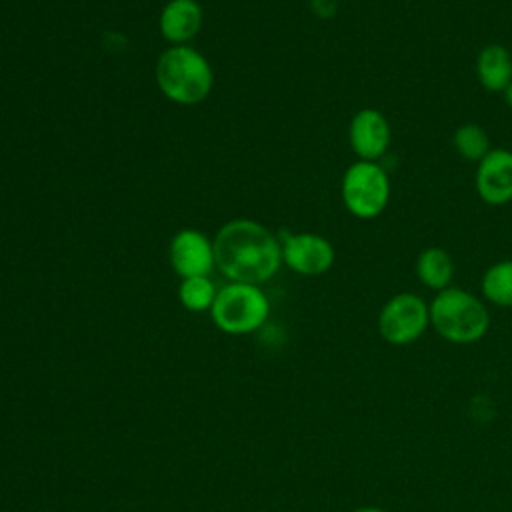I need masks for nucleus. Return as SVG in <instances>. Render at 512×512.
<instances>
[{
	"instance_id": "obj_1",
	"label": "nucleus",
	"mask_w": 512,
	"mask_h": 512,
	"mask_svg": "<svg viewBox=\"0 0 512 512\" xmlns=\"http://www.w3.org/2000/svg\"><path fill=\"white\" fill-rule=\"evenodd\" d=\"M212 246L222 274L242 284L256 286L270 280L282 262L280 240L266 226L246 218L224 224Z\"/></svg>"
},
{
	"instance_id": "obj_14",
	"label": "nucleus",
	"mask_w": 512,
	"mask_h": 512,
	"mask_svg": "<svg viewBox=\"0 0 512 512\" xmlns=\"http://www.w3.org/2000/svg\"><path fill=\"white\" fill-rule=\"evenodd\" d=\"M482 300L498 308H512V260L490 264L480 280Z\"/></svg>"
},
{
	"instance_id": "obj_2",
	"label": "nucleus",
	"mask_w": 512,
	"mask_h": 512,
	"mask_svg": "<svg viewBox=\"0 0 512 512\" xmlns=\"http://www.w3.org/2000/svg\"><path fill=\"white\" fill-rule=\"evenodd\" d=\"M430 328L450 344H474L490 328L486 302L470 290L448 286L428 302Z\"/></svg>"
},
{
	"instance_id": "obj_19",
	"label": "nucleus",
	"mask_w": 512,
	"mask_h": 512,
	"mask_svg": "<svg viewBox=\"0 0 512 512\" xmlns=\"http://www.w3.org/2000/svg\"><path fill=\"white\" fill-rule=\"evenodd\" d=\"M502 96H504V102L512 108V82L506 86V90L502 92Z\"/></svg>"
},
{
	"instance_id": "obj_13",
	"label": "nucleus",
	"mask_w": 512,
	"mask_h": 512,
	"mask_svg": "<svg viewBox=\"0 0 512 512\" xmlns=\"http://www.w3.org/2000/svg\"><path fill=\"white\" fill-rule=\"evenodd\" d=\"M414 272L422 286H426L428 290L440 292V290L452 286L454 260L448 254V250H444L440 246H428L416 256Z\"/></svg>"
},
{
	"instance_id": "obj_6",
	"label": "nucleus",
	"mask_w": 512,
	"mask_h": 512,
	"mask_svg": "<svg viewBox=\"0 0 512 512\" xmlns=\"http://www.w3.org/2000/svg\"><path fill=\"white\" fill-rule=\"evenodd\" d=\"M376 326L380 338L392 346L414 344L430 328L428 302L416 292H398L382 304Z\"/></svg>"
},
{
	"instance_id": "obj_18",
	"label": "nucleus",
	"mask_w": 512,
	"mask_h": 512,
	"mask_svg": "<svg viewBox=\"0 0 512 512\" xmlns=\"http://www.w3.org/2000/svg\"><path fill=\"white\" fill-rule=\"evenodd\" d=\"M352 512H390V510L380 508V506H360V508H354Z\"/></svg>"
},
{
	"instance_id": "obj_11",
	"label": "nucleus",
	"mask_w": 512,
	"mask_h": 512,
	"mask_svg": "<svg viewBox=\"0 0 512 512\" xmlns=\"http://www.w3.org/2000/svg\"><path fill=\"white\" fill-rule=\"evenodd\" d=\"M202 26V8L196 0H170L160 14V32L166 40L184 44Z\"/></svg>"
},
{
	"instance_id": "obj_5",
	"label": "nucleus",
	"mask_w": 512,
	"mask_h": 512,
	"mask_svg": "<svg viewBox=\"0 0 512 512\" xmlns=\"http://www.w3.org/2000/svg\"><path fill=\"white\" fill-rule=\"evenodd\" d=\"M212 320L230 334H244L260 328L268 318V298L254 284L232 282L216 292Z\"/></svg>"
},
{
	"instance_id": "obj_3",
	"label": "nucleus",
	"mask_w": 512,
	"mask_h": 512,
	"mask_svg": "<svg viewBox=\"0 0 512 512\" xmlns=\"http://www.w3.org/2000/svg\"><path fill=\"white\" fill-rule=\"evenodd\" d=\"M156 82L172 102L198 104L210 94L214 76L208 60L198 50L178 44L160 54Z\"/></svg>"
},
{
	"instance_id": "obj_4",
	"label": "nucleus",
	"mask_w": 512,
	"mask_h": 512,
	"mask_svg": "<svg viewBox=\"0 0 512 512\" xmlns=\"http://www.w3.org/2000/svg\"><path fill=\"white\" fill-rule=\"evenodd\" d=\"M390 192L392 186L388 172L380 162L368 160L352 162L346 168L340 184L346 210L360 220L378 218L390 202Z\"/></svg>"
},
{
	"instance_id": "obj_12",
	"label": "nucleus",
	"mask_w": 512,
	"mask_h": 512,
	"mask_svg": "<svg viewBox=\"0 0 512 512\" xmlns=\"http://www.w3.org/2000/svg\"><path fill=\"white\" fill-rule=\"evenodd\" d=\"M476 78L488 92H504L512 82V54L502 44H486L476 56Z\"/></svg>"
},
{
	"instance_id": "obj_7",
	"label": "nucleus",
	"mask_w": 512,
	"mask_h": 512,
	"mask_svg": "<svg viewBox=\"0 0 512 512\" xmlns=\"http://www.w3.org/2000/svg\"><path fill=\"white\" fill-rule=\"evenodd\" d=\"M282 262L298 274L318 276L332 268L336 260L334 246L320 234L298 232L282 234Z\"/></svg>"
},
{
	"instance_id": "obj_10",
	"label": "nucleus",
	"mask_w": 512,
	"mask_h": 512,
	"mask_svg": "<svg viewBox=\"0 0 512 512\" xmlns=\"http://www.w3.org/2000/svg\"><path fill=\"white\" fill-rule=\"evenodd\" d=\"M170 262L182 278L206 276L216 264L214 246L202 232L184 228L170 242Z\"/></svg>"
},
{
	"instance_id": "obj_16",
	"label": "nucleus",
	"mask_w": 512,
	"mask_h": 512,
	"mask_svg": "<svg viewBox=\"0 0 512 512\" xmlns=\"http://www.w3.org/2000/svg\"><path fill=\"white\" fill-rule=\"evenodd\" d=\"M178 296L180 302L194 312L212 308L214 298H216V288L214 284L206 278V276H192V278H184L180 288H178Z\"/></svg>"
},
{
	"instance_id": "obj_8",
	"label": "nucleus",
	"mask_w": 512,
	"mask_h": 512,
	"mask_svg": "<svg viewBox=\"0 0 512 512\" xmlns=\"http://www.w3.org/2000/svg\"><path fill=\"white\" fill-rule=\"evenodd\" d=\"M476 194L490 206L512 202V150L496 146L478 164L474 172Z\"/></svg>"
},
{
	"instance_id": "obj_15",
	"label": "nucleus",
	"mask_w": 512,
	"mask_h": 512,
	"mask_svg": "<svg viewBox=\"0 0 512 512\" xmlns=\"http://www.w3.org/2000/svg\"><path fill=\"white\" fill-rule=\"evenodd\" d=\"M452 146L462 160L478 164L494 146L488 132L476 122L460 124L452 134Z\"/></svg>"
},
{
	"instance_id": "obj_17",
	"label": "nucleus",
	"mask_w": 512,
	"mask_h": 512,
	"mask_svg": "<svg viewBox=\"0 0 512 512\" xmlns=\"http://www.w3.org/2000/svg\"><path fill=\"white\" fill-rule=\"evenodd\" d=\"M308 4L318 18H332L338 10V0H308Z\"/></svg>"
},
{
	"instance_id": "obj_9",
	"label": "nucleus",
	"mask_w": 512,
	"mask_h": 512,
	"mask_svg": "<svg viewBox=\"0 0 512 512\" xmlns=\"http://www.w3.org/2000/svg\"><path fill=\"white\" fill-rule=\"evenodd\" d=\"M392 130L388 118L376 108L358 110L348 126V142L358 160L378 162L390 148Z\"/></svg>"
}]
</instances>
